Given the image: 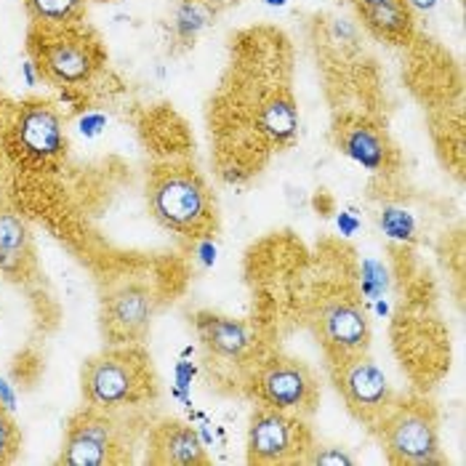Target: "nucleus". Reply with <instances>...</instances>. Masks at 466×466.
<instances>
[{
    "mask_svg": "<svg viewBox=\"0 0 466 466\" xmlns=\"http://www.w3.org/2000/svg\"><path fill=\"white\" fill-rule=\"evenodd\" d=\"M214 16L216 11L211 0H179L174 11V35L179 37L181 43H192L214 22Z\"/></svg>",
    "mask_w": 466,
    "mask_h": 466,
    "instance_id": "obj_18",
    "label": "nucleus"
},
{
    "mask_svg": "<svg viewBox=\"0 0 466 466\" xmlns=\"http://www.w3.org/2000/svg\"><path fill=\"white\" fill-rule=\"evenodd\" d=\"M328 362H330V379L341 400L347 402L350 413L360 421L376 427L395 402V392L387 373L368 358V352L328 360Z\"/></svg>",
    "mask_w": 466,
    "mask_h": 466,
    "instance_id": "obj_7",
    "label": "nucleus"
},
{
    "mask_svg": "<svg viewBox=\"0 0 466 466\" xmlns=\"http://www.w3.org/2000/svg\"><path fill=\"white\" fill-rule=\"evenodd\" d=\"M339 147L350 160H355L360 168H365L370 174H376L387 166V155H390L387 139L368 120H358V123L347 126L339 137Z\"/></svg>",
    "mask_w": 466,
    "mask_h": 466,
    "instance_id": "obj_15",
    "label": "nucleus"
},
{
    "mask_svg": "<svg viewBox=\"0 0 466 466\" xmlns=\"http://www.w3.org/2000/svg\"><path fill=\"white\" fill-rule=\"evenodd\" d=\"M80 392L86 405L99 410H120L155 397V373L139 344L109 347L86 360L80 370Z\"/></svg>",
    "mask_w": 466,
    "mask_h": 466,
    "instance_id": "obj_1",
    "label": "nucleus"
},
{
    "mask_svg": "<svg viewBox=\"0 0 466 466\" xmlns=\"http://www.w3.org/2000/svg\"><path fill=\"white\" fill-rule=\"evenodd\" d=\"M155 218L181 238L206 240L216 227V206L208 184L192 166H163L147 184Z\"/></svg>",
    "mask_w": 466,
    "mask_h": 466,
    "instance_id": "obj_2",
    "label": "nucleus"
},
{
    "mask_svg": "<svg viewBox=\"0 0 466 466\" xmlns=\"http://www.w3.org/2000/svg\"><path fill=\"white\" fill-rule=\"evenodd\" d=\"M288 0H267V5H286Z\"/></svg>",
    "mask_w": 466,
    "mask_h": 466,
    "instance_id": "obj_25",
    "label": "nucleus"
},
{
    "mask_svg": "<svg viewBox=\"0 0 466 466\" xmlns=\"http://www.w3.org/2000/svg\"><path fill=\"white\" fill-rule=\"evenodd\" d=\"M14 149L37 166L62 157L67 149V137L56 109L43 102H30L19 109L14 123Z\"/></svg>",
    "mask_w": 466,
    "mask_h": 466,
    "instance_id": "obj_11",
    "label": "nucleus"
},
{
    "mask_svg": "<svg viewBox=\"0 0 466 466\" xmlns=\"http://www.w3.org/2000/svg\"><path fill=\"white\" fill-rule=\"evenodd\" d=\"M365 27L373 35L392 40V43H405L413 35V14L402 0H390V3H379V5H368L360 8Z\"/></svg>",
    "mask_w": 466,
    "mask_h": 466,
    "instance_id": "obj_17",
    "label": "nucleus"
},
{
    "mask_svg": "<svg viewBox=\"0 0 466 466\" xmlns=\"http://www.w3.org/2000/svg\"><path fill=\"white\" fill-rule=\"evenodd\" d=\"M376 427L381 434L390 464L437 466L445 461L440 453L437 413L430 402H421V400L397 402L395 400Z\"/></svg>",
    "mask_w": 466,
    "mask_h": 466,
    "instance_id": "obj_4",
    "label": "nucleus"
},
{
    "mask_svg": "<svg viewBox=\"0 0 466 466\" xmlns=\"http://www.w3.org/2000/svg\"><path fill=\"white\" fill-rule=\"evenodd\" d=\"M131 461V451L126 453L120 430L109 410L86 405L77 410L65 431V445L59 453V464L67 466H115Z\"/></svg>",
    "mask_w": 466,
    "mask_h": 466,
    "instance_id": "obj_8",
    "label": "nucleus"
},
{
    "mask_svg": "<svg viewBox=\"0 0 466 466\" xmlns=\"http://www.w3.org/2000/svg\"><path fill=\"white\" fill-rule=\"evenodd\" d=\"M253 395L267 408L307 419L320 405V381L304 360L272 355L258 365L253 376Z\"/></svg>",
    "mask_w": 466,
    "mask_h": 466,
    "instance_id": "obj_5",
    "label": "nucleus"
},
{
    "mask_svg": "<svg viewBox=\"0 0 466 466\" xmlns=\"http://www.w3.org/2000/svg\"><path fill=\"white\" fill-rule=\"evenodd\" d=\"M30 51L35 56L37 75L56 86H80L91 80L105 65V51L88 30L75 25H35L30 35Z\"/></svg>",
    "mask_w": 466,
    "mask_h": 466,
    "instance_id": "obj_3",
    "label": "nucleus"
},
{
    "mask_svg": "<svg viewBox=\"0 0 466 466\" xmlns=\"http://www.w3.org/2000/svg\"><path fill=\"white\" fill-rule=\"evenodd\" d=\"M22 451V431L16 427L8 405L0 400V464H11Z\"/></svg>",
    "mask_w": 466,
    "mask_h": 466,
    "instance_id": "obj_20",
    "label": "nucleus"
},
{
    "mask_svg": "<svg viewBox=\"0 0 466 466\" xmlns=\"http://www.w3.org/2000/svg\"><path fill=\"white\" fill-rule=\"evenodd\" d=\"M304 464L312 466H352L355 464V456L347 453L344 448L339 445H312Z\"/></svg>",
    "mask_w": 466,
    "mask_h": 466,
    "instance_id": "obj_21",
    "label": "nucleus"
},
{
    "mask_svg": "<svg viewBox=\"0 0 466 466\" xmlns=\"http://www.w3.org/2000/svg\"><path fill=\"white\" fill-rule=\"evenodd\" d=\"M33 25H75L86 11V0H25Z\"/></svg>",
    "mask_w": 466,
    "mask_h": 466,
    "instance_id": "obj_19",
    "label": "nucleus"
},
{
    "mask_svg": "<svg viewBox=\"0 0 466 466\" xmlns=\"http://www.w3.org/2000/svg\"><path fill=\"white\" fill-rule=\"evenodd\" d=\"M256 128L258 137L267 139L275 147H283L293 137L299 128V112H296V102L290 99L288 91H275L269 94L261 105H258V115H256Z\"/></svg>",
    "mask_w": 466,
    "mask_h": 466,
    "instance_id": "obj_16",
    "label": "nucleus"
},
{
    "mask_svg": "<svg viewBox=\"0 0 466 466\" xmlns=\"http://www.w3.org/2000/svg\"><path fill=\"white\" fill-rule=\"evenodd\" d=\"M358 8H368V5H379V3H390V0H355Z\"/></svg>",
    "mask_w": 466,
    "mask_h": 466,
    "instance_id": "obj_24",
    "label": "nucleus"
},
{
    "mask_svg": "<svg viewBox=\"0 0 466 466\" xmlns=\"http://www.w3.org/2000/svg\"><path fill=\"white\" fill-rule=\"evenodd\" d=\"M408 8H410V14H427V11H431L440 0H402Z\"/></svg>",
    "mask_w": 466,
    "mask_h": 466,
    "instance_id": "obj_23",
    "label": "nucleus"
},
{
    "mask_svg": "<svg viewBox=\"0 0 466 466\" xmlns=\"http://www.w3.org/2000/svg\"><path fill=\"white\" fill-rule=\"evenodd\" d=\"M147 461L155 466H206L208 456L189 424L166 419L149 431Z\"/></svg>",
    "mask_w": 466,
    "mask_h": 466,
    "instance_id": "obj_12",
    "label": "nucleus"
},
{
    "mask_svg": "<svg viewBox=\"0 0 466 466\" xmlns=\"http://www.w3.org/2000/svg\"><path fill=\"white\" fill-rule=\"evenodd\" d=\"M315 330L328 360L368 352L370 344L368 315L352 293H333L323 299L315 315Z\"/></svg>",
    "mask_w": 466,
    "mask_h": 466,
    "instance_id": "obj_10",
    "label": "nucleus"
},
{
    "mask_svg": "<svg viewBox=\"0 0 466 466\" xmlns=\"http://www.w3.org/2000/svg\"><path fill=\"white\" fill-rule=\"evenodd\" d=\"M157 312V299L142 280H126L109 288L102 299V333L109 347L142 344Z\"/></svg>",
    "mask_w": 466,
    "mask_h": 466,
    "instance_id": "obj_9",
    "label": "nucleus"
},
{
    "mask_svg": "<svg viewBox=\"0 0 466 466\" xmlns=\"http://www.w3.org/2000/svg\"><path fill=\"white\" fill-rule=\"evenodd\" d=\"M33 269V238L27 224L11 211H0V272L22 280Z\"/></svg>",
    "mask_w": 466,
    "mask_h": 466,
    "instance_id": "obj_14",
    "label": "nucleus"
},
{
    "mask_svg": "<svg viewBox=\"0 0 466 466\" xmlns=\"http://www.w3.org/2000/svg\"><path fill=\"white\" fill-rule=\"evenodd\" d=\"M195 328H198V336H200L203 347L216 358L240 360L251 350V330L243 320L203 312V315L195 318Z\"/></svg>",
    "mask_w": 466,
    "mask_h": 466,
    "instance_id": "obj_13",
    "label": "nucleus"
},
{
    "mask_svg": "<svg viewBox=\"0 0 466 466\" xmlns=\"http://www.w3.org/2000/svg\"><path fill=\"white\" fill-rule=\"evenodd\" d=\"M315 445L312 431L301 416L278 408H256L248 424V464L283 466L304 464L309 448Z\"/></svg>",
    "mask_w": 466,
    "mask_h": 466,
    "instance_id": "obj_6",
    "label": "nucleus"
},
{
    "mask_svg": "<svg viewBox=\"0 0 466 466\" xmlns=\"http://www.w3.org/2000/svg\"><path fill=\"white\" fill-rule=\"evenodd\" d=\"M381 227L395 240H410L413 238V229H416L413 227V216L408 214V211H402V208H384Z\"/></svg>",
    "mask_w": 466,
    "mask_h": 466,
    "instance_id": "obj_22",
    "label": "nucleus"
}]
</instances>
